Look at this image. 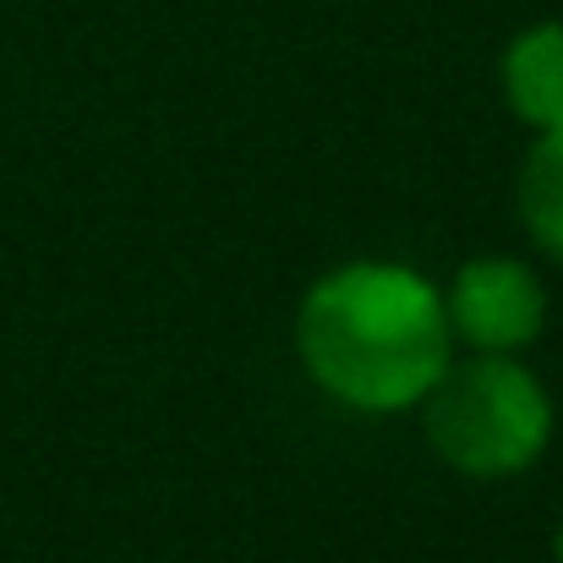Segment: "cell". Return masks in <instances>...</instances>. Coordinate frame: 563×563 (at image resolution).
Wrapping results in <instances>:
<instances>
[{"instance_id":"obj_6","label":"cell","mask_w":563,"mask_h":563,"mask_svg":"<svg viewBox=\"0 0 563 563\" xmlns=\"http://www.w3.org/2000/svg\"><path fill=\"white\" fill-rule=\"evenodd\" d=\"M553 559L563 563V520H559V537H553Z\"/></svg>"},{"instance_id":"obj_3","label":"cell","mask_w":563,"mask_h":563,"mask_svg":"<svg viewBox=\"0 0 563 563\" xmlns=\"http://www.w3.org/2000/svg\"><path fill=\"white\" fill-rule=\"evenodd\" d=\"M443 318L471 356H526L548 329V285L520 257H471L443 290Z\"/></svg>"},{"instance_id":"obj_1","label":"cell","mask_w":563,"mask_h":563,"mask_svg":"<svg viewBox=\"0 0 563 563\" xmlns=\"http://www.w3.org/2000/svg\"><path fill=\"white\" fill-rule=\"evenodd\" d=\"M296 356L329 399L351 410H421L454 362L443 290L405 263H340L312 279L296 307Z\"/></svg>"},{"instance_id":"obj_2","label":"cell","mask_w":563,"mask_h":563,"mask_svg":"<svg viewBox=\"0 0 563 563\" xmlns=\"http://www.w3.org/2000/svg\"><path fill=\"white\" fill-rule=\"evenodd\" d=\"M421 432L454 476L515 482L553 449L559 405L520 356H471L421 399Z\"/></svg>"},{"instance_id":"obj_5","label":"cell","mask_w":563,"mask_h":563,"mask_svg":"<svg viewBox=\"0 0 563 563\" xmlns=\"http://www.w3.org/2000/svg\"><path fill=\"white\" fill-rule=\"evenodd\" d=\"M515 208L526 235L563 268V132H537V143L526 148Z\"/></svg>"},{"instance_id":"obj_4","label":"cell","mask_w":563,"mask_h":563,"mask_svg":"<svg viewBox=\"0 0 563 563\" xmlns=\"http://www.w3.org/2000/svg\"><path fill=\"white\" fill-rule=\"evenodd\" d=\"M498 88L515 121L531 132H563V16H542L504 44Z\"/></svg>"}]
</instances>
